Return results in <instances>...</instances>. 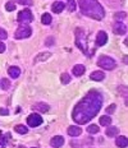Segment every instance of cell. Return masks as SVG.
Instances as JSON below:
<instances>
[{"label": "cell", "instance_id": "1", "mask_svg": "<svg viewBox=\"0 0 128 148\" xmlns=\"http://www.w3.org/2000/svg\"><path fill=\"white\" fill-rule=\"evenodd\" d=\"M102 105V96L101 93L96 91H91L81 100V102L76 105L72 114V118L77 124L82 125L89 123L91 119H93L98 112L101 109Z\"/></svg>", "mask_w": 128, "mask_h": 148}, {"label": "cell", "instance_id": "2", "mask_svg": "<svg viewBox=\"0 0 128 148\" xmlns=\"http://www.w3.org/2000/svg\"><path fill=\"white\" fill-rule=\"evenodd\" d=\"M78 4L81 12L87 17L93 18L96 21H101L104 18V9L98 0H78Z\"/></svg>", "mask_w": 128, "mask_h": 148}, {"label": "cell", "instance_id": "3", "mask_svg": "<svg viewBox=\"0 0 128 148\" xmlns=\"http://www.w3.org/2000/svg\"><path fill=\"white\" fill-rule=\"evenodd\" d=\"M76 44L80 47V50H82L87 55H91L90 51L87 50V47H89V45H87V37L85 35V32H83V29H81V28L76 29Z\"/></svg>", "mask_w": 128, "mask_h": 148}, {"label": "cell", "instance_id": "4", "mask_svg": "<svg viewBox=\"0 0 128 148\" xmlns=\"http://www.w3.org/2000/svg\"><path fill=\"white\" fill-rule=\"evenodd\" d=\"M98 65L100 68H104V69L107 70H113L115 66H117V63H115L114 59H111V58L109 56H101L98 61Z\"/></svg>", "mask_w": 128, "mask_h": 148}, {"label": "cell", "instance_id": "5", "mask_svg": "<svg viewBox=\"0 0 128 148\" xmlns=\"http://www.w3.org/2000/svg\"><path fill=\"white\" fill-rule=\"evenodd\" d=\"M31 33H32V29H31V27H28V26H21L19 28L15 31L14 37H15L17 40L27 38V37L31 36Z\"/></svg>", "mask_w": 128, "mask_h": 148}, {"label": "cell", "instance_id": "6", "mask_svg": "<svg viewBox=\"0 0 128 148\" xmlns=\"http://www.w3.org/2000/svg\"><path fill=\"white\" fill-rule=\"evenodd\" d=\"M18 21H19L21 23H30V22H32V21H33V15L30 12V9H24V10L19 12V14H18Z\"/></svg>", "mask_w": 128, "mask_h": 148}, {"label": "cell", "instance_id": "7", "mask_svg": "<svg viewBox=\"0 0 128 148\" xmlns=\"http://www.w3.org/2000/svg\"><path fill=\"white\" fill-rule=\"evenodd\" d=\"M27 123L31 128H35V126H39L42 123V118L39 115V114H31V115L27 118Z\"/></svg>", "mask_w": 128, "mask_h": 148}, {"label": "cell", "instance_id": "8", "mask_svg": "<svg viewBox=\"0 0 128 148\" xmlns=\"http://www.w3.org/2000/svg\"><path fill=\"white\" fill-rule=\"evenodd\" d=\"M113 31L117 35H126L127 33V26L122 22H117L113 26Z\"/></svg>", "mask_w": 128, "mask_h": 148}, {"label": "cell", "instance_id": "9", "mask_svg": "<svg viewBox=\"0 0 128 148\" xmlns=\"http://www.w3.org/2000/svg\"><path fill=\"white\" fill-rule=\"evenodd\" d=\"M108 41V35L104 31H100L96 36V46H104Z\"/></svg>", "mask_w": 128, "mask_h": 148}, {"label": "cell", "instance_id": "10", "mask_svg": "<svg viewBox=\"0 0 128 148\" xmlns=\"http://www.w3.org/2000/svg\"><path fill=\"white\" fill-rule=\"evenodd\" d=\"M50 144H51V147H54V148H60L64 144V138L60 137V135H57V137H54L51 140H50Z\"/></svg>", "mask_w": 128, "mask_h": 148}, {"label": "cell", "instance_id": "11", "mask_svg": "<svg viewBox=\"0 0 128 148\" xmlns=\"http://www.w3.org/2000/svg\"><path fill=\"white\" fill-rule=\"evenodd\" d=\"M33 110H37V111H40V112H48L50 110V106L44 102H37L33 105Z\"/></svg>", "mask_w": 128, "mask_h": 148}, {"label": "cell", "instance_id": "12", "mask_svg": "<svg viewBox=\"0 0 128 148\" xmlns=\"http://www.w3.org/2000/svg\"><path fill=\"white\" fill-rule=\"evenodd\" d=\"M90 78H91L92 81L100 82V81H102V79L105 78V74L102 73V72H100V70H96V72L91 73V75H90Z\"/></svg>", "mask_w": 128, "mask_h": 148}, {"label": "cell", "instance_id": "13", "mask_svg": "<svg viewBox=\"0 0 128 148\" xmlns=\"http://www.w3.org/2000/svg\"><path fill=\"white\" fill-rule=\"evenodd\" d=\"M82 133V129L78 128V126H69L68 128V134L71 135V137H78Z\"/></svg>", "mask_w": 128, "mask_h": 148}, {"label": "cell", "instance_id": "14", "mask_svg": "<svg viewBox=\"0 0 128 148\" xmlns=\"http://www.w3.org/2000/svg\"><path fill=\"white\" fill-rule=\"evenodd\" d=\"M8 73H9V75H10L12 78H18L19 74H21V69L18 66H10L8 69Z\"/></svg>", "mask_w": 128, "mask_h": 148}, {"label": "cell", "instance_id": "15", "mask_svg": "<svg viewBox=\"0 0 128 148\" xmlns=\"http://www.w3.org/2000/svg\"><path fill=\"white\" fill-rule=\"evenodd\" d=\"M115 144L120 148H126L128 146V140H127V137H118L115 139Z\"/></svg>", "mask_w": 128, "mask_h": 148}, {"label": "cell", "instance_id": "16", "mask_svg": "<svg viewBox=\"0 0 128 148\" xmlns=\"http://www.w3.org/2000/svg\"><path fill=\"white\" fill-rule=\"evenodd\" d=\"M64 8H65V5L63 4V3H60V1L54 3V4H53V7H51V9H53V12H54V13H60V12H63Z\"/></svg>", "mask_w": 128, "mask_h": 148}, {"label": "cell", "instance_id": "17", "mask_svg": "<svg viewBox=\"0 0 128 148\" xmlns=\"http://www.w3.org/2000/svg\"><path fill=\"white\" fill-rule=\"evenodd\" d=\"M83 73H85V66L81 65V64H78V65H76L73 68V74L76 77H81Z\"/></svg>", "mask_w": 128, "mask_h": 148}, {"label": "cell", "instance_id": "18", "mask_svg": "<svg viewBox=\"0 0 128 148\" xmlns=\"http://www.w3.org/2000/svg\"><path fill=\"white\" fill-rule=\"evenodd\" d=\"M50 56H51V54H50V52H41V54H39L36 56L35 61H36V63H39V61H45V60H48Z\"/></svg>", "mask_w": 128, "mask_h": 148}, {"label": "cell", "instance_id": "19", "mask_svg": "<svg viewBox=\"0 0 128 148\" xmlns=\"http://www.w3.org/2000/svg\"><path fill=\"white\" fill-rule=\"evenodd\" d=\"M118 133H119V129L117 126H110V128L107 129V135L108 137H115Z\"/></svg>", "mask_w": 128, "mask_h": 148}, {"label": "cell", "instance_id": "20", "mask_svg": "<svg viewBox=\"0 0 128 148\" xmlns=\"http://www.w3.org/2000/svg\"><path fill=\"white\" fill-rule=\"evenodd\" d=\"M100 120V124H101L102 126H108V125H110L111 124V119L109 118V116H101V118L99 119Z\"/></svg>", "mask_w": 128, "mask_h": 148}, {"label": "cell", "instance_id": "21", "mask_svg": "<svg viewBox=\"0 0 128 148\" xmlns=\"http://www.w3.org/2000/svg\"><path fill=\"white\" fill-rule=\"evenodd\" d=\"M14 129H15V132L19 133V134H27L28 133V129H27V126H24V125H17Z\"/></svg>", "mask_w": 128, "mask_h": 148}, {"label": "cell", "instance_id": "22", "mask_svg": "<svg viewBox=\"0 0 128 148\" xmlns=\"http://www.w3.org/2000/svg\"><path fill=\"white\" fill-rule=\"evenodd\" d=\"M41 22H42L44 24H50V23H51V15H50L49 13L42 14V17H41Z\"/></svg>", "mask_w": 128, "mask_h": 148}, {"label": "cell", "instance_id": "23", "mask_svg": "<svg viewBox=\"0 0 128 148\" xmlns=\"http://www.w3.org/2000/svg\"><path fill=\"white\" fill-rule=\"evenodd\" d=\"M99 126L98 125H90L89 128H87V132H89L90 134H96V133H99Z\"/></svg>", "mask_w": 128, "mask_h": 148}, {"label": "cell", "instance_id": "24", "mask_svg": "<svg viewBox=\"0 0 128 148\" xmlns=\"http://www.w3.org/2000/svg\"><path fill=\"white\" fill-rule=\"evenodd\" d=\"M0 83H1L3 89H9V87H10V82H9V79H7V78H3L1 81H0Z\"/></svg>", "mask_w": 128, "mask_h": 148}, {"label": "cell", "instance_id": "25", "mask_svg": "<svg viewBox=\"0 0 128 148\" xmlns=\"http://www.w3.org/2000/svg\"><path fill=\"white\" fill-rule=\"evenodd\" d=\"M60 81L63 82L64 84H68V83L71 82V77H69V74H67V73L62 74V77H60Z\"/></svg>", "mask_w": 128, "mask_h": 148}, {"label": "cell", "instance_id": "26", "mask_svg": "<svg viewBox=\"0 0 128 148\" xmlns=\"http://www.w3.org/2000/svg\"><path fill=\"white\" fill-rule=\"evenodd\" d=\"M5 9H7L8 12H13V10H15V4L13 1H8L7 4H5Z\"/></svg>", "mask_w": 128, "mask_h": 148}, {"label": "cell", "instance_id": "27", "mask_svg": "<svg viewBox=\"0 0 128 148\" xmlns=\"http://www.w3.org/2000/svg\"><path fill=\"white\" fill-rule=\"evenodd\" d=\"M8 139H10V134H5L4 137H1V135H0V144H1V146H5V143H7V140Z\"/></svg>", "mask_w": 128, "mask_h": 148}, {"label": "cell", "instance_id": "28", "mask_svg": "<svg viewBox=\"0 0 128 148\" xmlns=\"http://www.w3.org/2000/svg\"><path fill=\"white\" fill-rule=\"evenodd\" d=\"M68 10H69V12H74V10H76V3H74V0H71V1L68 3Z\"/></svg>", "mask_w": 128, "mask_h": 148}, {"label": "cell", "instance_id": "29", "mask_svg": "<svg viewBox=\"0 0 128 148\" xmlns=\"http://www.w3.org/2000/svg\"><path fill=\"white\" fill-rule=\"evenodd\" d=\"M126 17H127V13H124V12H122V13H117V14H115V19H117V21L124 19Z\"/></svg>", "mask_w": 128, "mask_h": 148}, {"label": "cell", "instance_id": "30", "mask_svg": "<svg viewBox=\"0 0 128 148\" xmlns=\"http://www.w3.org/2000/svg\"><path fill=\"white\" fill-rule=\"evenodd\" d=\"M8 37V33H7V31L5 29H3V28H0V40H5Z\"/></svg>", "mask_w": 128, "mask_h": 148}, {"label": "cell", "instance_id": "31", "mask_svg": "<svg viewBox=\"0 0 128 148\" xmlns=\"http://www.w3.org/2000/svg\"><path fill=\"white\" fill-rule=\"evenodd\" d=\"M115 107H117V106H115L114 103H113V105H110V106H108V109H107V112H108V114H113L114 111H115Z\"/></svg>", "mask_w": 128, "mask_h": 148}, {"label": "cell", "instance_id": "32", "mask_svg": "<svg viewBox=\"0 0 128 148\" xmlns=\"http://www.w3.org/2000/svg\"><path fill=\"white\" fill-rule=\"evenodd\" d=\"M18 1H19V4H24V5H31L32 4L31 0H18Z\"/></svg>", "mask_w": 128, "mask_h": 148}, {"label": "cell", "instance_id": "33", "mask_svg": "<svg viewBox=\"0 0 128 148\" xmlns=\"http://www.w3.org/2000/svg\"><path fill=\"white\" fill-rule=\"evenodd\" d=\"M0 115H9L8 109H0Z\"/></svg>", "mask_w": 128, "mask_h": 148}, {"label": "cell", "instance_id": "34", "mask_svg": "<svg viewBox=\"0 0 128 148\" xmlns=\"http://www.w3.org/2000/svg\"><path fill=\"white\" fill-rule=\"evenodd\" d=\"M5 51V45L3 44V42H0V54H1V52H4Z\"/></svg>", "mask_w": 128, "mask_h": 148}, {"label": "cell", "instance_id": "35", "mask_svg": "<svg viewBox=\"0 0 128 148\" xmlns=\"http://www.w3.org/2000/svg\"><path fill=\"white\" fill-rule=\"evenodd\" d=\"M53 44H54V40H53V38H48V40H46V45H53Z\"/></svg>", "mask_w": 128, "mask_h": 148}, {"label": "cell", "instance_id": "36", "mask_svg": "<svg viewBox=\"0 0 128 148\" xmlns=\"http://www.w3.org/2000/svg\"><path fill=\"white\" fill-rule=\"evenodd\" d=\"M18 148H24V147H23V146H21V147H18Z\"/></svg>", "mask_w": 128, "mask_h": 148}, {"label": "cell", "instance_id": "37", "mask_svg": "<svg viewBox=\"0 0 128 148\" xmlns=\"http://www.w3.org/2000/svg\"><path fill=\"white\" fill-rule=\"evenodd\" d=\"M33 148H36V147H33Z\"/></svg>", "mask_w": 128, "mask_h": 148}]
</instances>
